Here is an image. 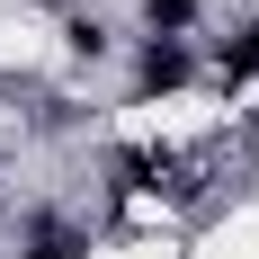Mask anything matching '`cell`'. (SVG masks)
I'll return each mask as SVG.
<instances>
[{"instance_id": "cell-2", "label": "cell", "mask_w": 259, "mask_h": 259, "mask_svg": "<svg viewBox=\"0 0 259 259\" xmlns=\"http://www.w3.org/2000/svg\"><path fill=\"white\" fill-rule=\"evenodd\" d=\"M224 72H233V80H250V72H259V27H241L233 45H224Z\"/></svg>"}, {"instance_id": "cell-1", "label": "cell", "mask_w": 259, "mask_h": 259, "mask_svg": "<svg viewBox=\"0 0 259 259\" xmlns=\"http://www.w3.org/2000/svg\"><path fill=\"white\" fill-rule=\"evenodd\" d=\"M179 80H188V54L179 45H152V54H143V90H179Z\"/></svg>"}, {"instance_id": "cell-3", "label": "cell", "mask_w": 259, "mask_h": 259, "mask_svg": "<svg viewBox=\"0 0 259 259\" xmlns=\"http://www.w3.org/2000/svg\"><path fill=\"white\" fill-rule=\"evenodd\" d=\"M197 18V0H152V27H161V45H170V27Z\"/></svg>"}]
</instances>
